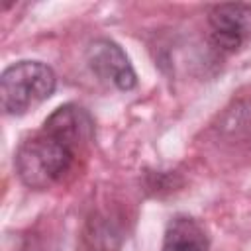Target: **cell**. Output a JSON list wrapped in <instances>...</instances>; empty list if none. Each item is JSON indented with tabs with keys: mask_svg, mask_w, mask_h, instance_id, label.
<instances>
[{
	"mask_svg": "<svg viewBox=\"0 0 251 251\" xmlns=\"http://www.w3.org/2000/svg\"><path fill=\"white\" fill-rule=\"evenodd\" d=\"M41 129L63 141L76 155L94 139V122L90 114L76 104L59 106L43 122Z\"/></svg>",
	"mask_w": 251,
	"mask_h": 251,
	"instance_id": "obj_5",
	"label": "cell"
},
{
	"mask_svg": "<svg viewBox=\"0 0 251 251\" xmlns=\"http://www.w3.org/2000/svg\"><path fill=\"white\" fill-rule=\"evenodd\" d=\"M75 157L76 153L73 149L41 129L20 143L14 165L20 180L25 186L45 190L71 171Z\"/></svg>",
	"mask_w": 251,
	"mask_h": 251,
	"instance_id": "obj_1",
	"label": "cell"
},
{
	"mask_svg": "<svg viewBox=\"0 0 251 251\" xmlns=\"http://www.w3.org/2000/svg\"><path fill=\"white\" fill-rule=\"evenodd\" d=\"M214 43L224 51H235L251 41V4H216L208 14Z\"/></svg>",
	"mask_w": 251,
	"mask_h": 251,
	"instance_id": "obj_3",
	"label": "cell"
},
{
	"mask_svg": "<svg viewBox=\"0 0 251 251\" xmlns=\"http://www.w3.org/2000/svg\"><path fill=\"white\" fill-rule=\"evenodd\" d=\"M210 241L202 224L190 216L171 218L165 229L161 251H208Z\"/></svg>",
	"mask_w": 251,
	"mask_h": 251,
	"instance_id": "obj_6",
	"label": "cell"
},
{
	"mask_svg": "<svg viewBox=\"0 0 251 251\" xmlns=\"http://www.w3.org/2000/svg\"><path fill=\"white\" fill-rule=\"evenodd\" d=\"M86 61L90 71L106 80L112 82L120 90H131L137 84L135 71L124 53V49L114 43L112 39H96L86 49Z\"/></svg>",
	"mask_w": 251,
	"mask_h": 251,
	"instance_id": "obj_4",
	"label": "cell"
},
{
	"mask_svg": "<svg viewBox=\"0 0 251 251\" xmlns=\"http://www.w3.org/2000/svg\"><path fill=\"white\" fill-rule=\"evenodd\" d=\"M57 86L51 67L41 61H18L0 76V102L6 114L22 116L45 102Z\"/></svg>",
	"mask_w": 251,
	"mask_h": 251,
	"instance_id": "obj_2",
	"label": "cell"
}]
</instances>
